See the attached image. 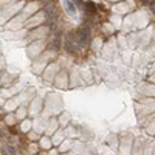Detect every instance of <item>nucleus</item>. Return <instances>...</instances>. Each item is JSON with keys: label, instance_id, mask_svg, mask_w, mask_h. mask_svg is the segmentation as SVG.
<instances>
[{"label": "nucleus", "instance_id": "1", "mask_svg": "<svg viewBox=\"0 0 155 155\" xmlns=\"http://www.w3.org/2000/svg\"><path fill=\"white\" fill-rule=\"evenodd\" d=\"M74 41L79 47H85L88 45L90 42V30L87 25H81V27H78L76 31H74Z\"/></svg>", "mask_w": 155, "mask_h": 155}, {"label": "nucleus", "instance_id": "2", "mask_svg": "<svg viewBox=\"0 0 155 155\" xmlns=\"http://www.w3.org/2000/svg\"><path fill=\"white\" fill-rule=\"evenodd\" d=\"M64 5H65V9L68 12V16H71V17H76L78 16V9H76V6L73 3V0H65Z\"/></svg>", "mask_w": 155, "mask_h": 155}, {"label": "nucleus", "instance_id": "3", "mask_svg": "<svg viewBox=\"0 0 155 155\" xmlns=\"http://www.w3.org/2000/svg\"><path fill=\"white\" fill-rule=\"evenodd\" d=\"M147 6H149V9H150V11L153 12V14H155V0H150V3H149Z\"/></svg>", "mask_w": 155, "mask_h": 155}, {"label": "nucleus", "instance_id": "4", "mask_svg": "<svg viewBox=\"0 0 155 155\" xmlns=\"http://www.w3.org/2000/svg\"><path fill=\"white\" fill-rule=\"evenodd\" d=\"M6 150H8L9 153H16V149L12 147V146H8V147H6Z\"/></svg>", "mask_w": 155, "mask_h": 155}, {"label": "nucleus", "instance_id": "5", "mask_svg": "<svg viewBox=\"0 0 155 155\" xmlns=\"http://www.w3.org/2000/svg\"><path fill=\"white\" fill-rule=\"evenodd\" d=\"M3 137H5V132L2 130V129H0V138H3Z\"/></svg>", "mask_w": 155, "mask_h": 155}]
</instances>
